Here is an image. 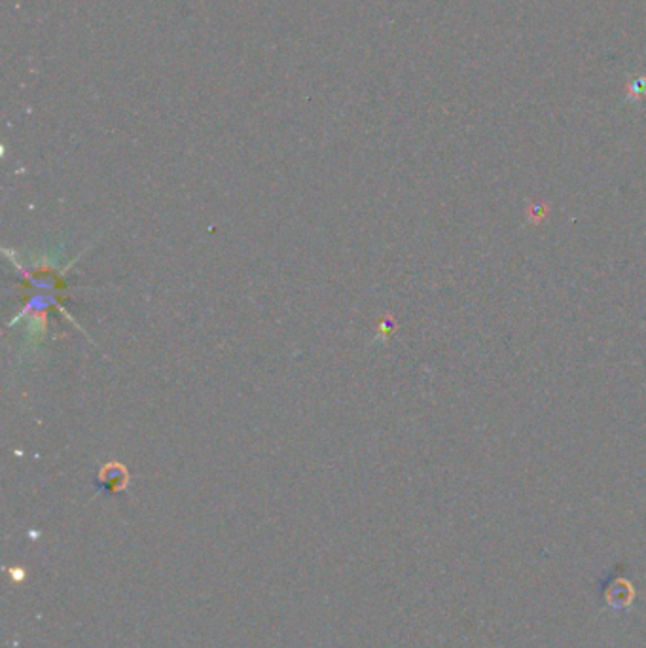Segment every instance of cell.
I'll return each mask as SVG.
<instances>
[{
  "instance_id": "obj_1",
  "label": "cell",
  "mask_w": 646,
  "mask_h": 648,
  "mask_svg": "<svg viewBox=\"0 0 646 648\" xmlns=\"http://www.w3.org/2000/svg\"><path fill=\"white\" fill-rule=\"evenodd\" d=\"M101 478L104 482V488L106 490L118 491V490H124L126 488V483H127V472H126V468L122 465H119L116 474H112V465H109V467L103 468Z\"/></svg>"
}]
</instances>
